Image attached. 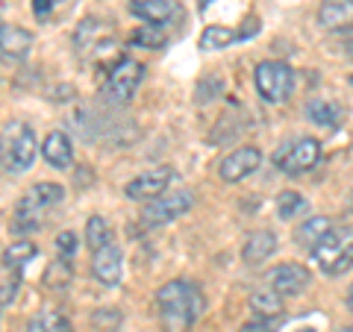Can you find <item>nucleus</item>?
<instances>
[{
	"label": "nucleus",
	"instance_id": "32",
	"mask_svg": "<svg viewBox=\"0 0 353 332\" xmlns=\"http://www.w3.org/2000/svg\"><path fill=\"white\" fill-rule=\"evenodd\" d=\"M18 280H21V273H12V280H9L3 289H0V306H9L15 300V294H18Z\"/></svg>",
	"mask_w": 353,
	"mask_h": 332
},
{
	"label": "nucleus",
	"instance_id": "39",
	"mask_svg": "<svg viewBox=\"0 0 353 332\" xmlns=\"http://www.w3.org/2000/svg\"><path fill=\"white\" fill-rule=\"evenodd\" d=\"M0 30H3V24H0Z\"/></svg>",
	"mask_w": 353,
	"mask_h": 332
},
{
	"label": "nucleus",
	"instance_id": "31",
	"mask_svg": "<svg viewBox=\"0 0 353 332\" xmlns=\"http://www.w3.org/2000/svg\"><path fill=\"white\" fill-rule=\"evenodd\" d=\"M74 247H77V236H74V232H62V236L57 238V250H59L62 259H68L74 253Z\"/></svg>",
	"mask_w": 353,
	"mask_h": 332
},
{
	"label": "nucleus",
	"instance_id": "17",
	"mask_svg": "<svg viewBox=\"0 0 353 332\" xmlns=\"http://www.w3.org/2000/svg\"><path fill=\"white\" fill-rule=\"evenodd\" d=\"M318 24L324 30L353 27V0H324L318 9Z\"/></svg>",
	"mask_w": 353,
	"mask_h": 332
},
{
	"label": "nucleus",
	"instance_id": "22",
	"mask_svg": "<svg viewBox=\"0 0 353 332\" xmlns=\"http://www.w3.org/2000/svg\"><path fill=\"white\" fill-rule=\"evenodd\" d=\"M36 256H39V247L32 245V241H15L12 247L3 250V264H6V268L12 271V273H21Z\"/></svg>",
	"mask_w": 353,
	"mask_h": 332
},
{
	"label": "nucleus",
	"instance_id": "16",
	"mask_svg": "<svg viewBox=\"0 0 353 332\" xmlns=\"http://www.w3.org/2000/svg\"><path fill=\"white\" fill-rule=\"evenodd\" d=\"M274 253H277V236L268 229H259V232H250L248 236L245 247H241V259H245V264H250V268H256L265 259H271Z\"/></svg>",
	"mask_w": 353,
	"mask_h": 332
},
{
	"label": "nucleus",
	"instance_id": "27",
	"mask_svg": "<svg viewBox=\"0 0 353 332\" xmlns=\"http://www.w3.org/2000/svg\"><path fill=\"white\" fill-rule=\"evenodd\" d=\"M121 324H124V315H121V309H115V306H103L92 315V326L101 332H118Z\"/></svg>",
	"mask_w": 353,
	"mask_h": 332
},
{
	"label": "nucleus",
	"instance_id": "7",
	"mask_svg": "<svg viewBox=\"0 0 353 332\" xmlns=\"http://www.w3.org/2000/svg\"><path fill=\"white\" fill-rule=\"evenodd\" d=\"M274 162H277V168L283 174L289 176H301L306 171H312L318 162H321V141L318 138H297V141H289V145H283L277 150V156H274Z\"/></svg>",
	"mask_w": 353,
	"mask_h": 332
},
{
	"label": "nucleus",
	"instance_id": "13",
	"mask_svg": "<svg viewBox=\"0 0 353 332\" xmlns=\"http://www.w3.org/2000/svg\"><path fill=\"white\" fill-rule=\"evenodd\" d=\"M121 271H124V259H121V250L115 245H106V247H101L94 253L92 273L103 289H115V285L121 282Z\"/></svg>",
	"mask_w": 353,
	"mask_h": 332
},
{
	"label": "nucleus",
	"instance_id": "26",
	"mask_svg": "<svg viewBox=\"0 0 353 332\" xmlns=\"http://www.w3.org/2000/svg\"><path fill=\"white\" fill-rule=\"evenodd\" d=\"M130 44H136V48H148V50H157V48H165V32L157 24H145V27H139L130 36Z\"/></svg>",
	"mask_w": 353,
	"mask_h": 332
},
{
	"label": "nucleus",
	"instance_id": "30",
	"mask_svg": "<svg viewBox=\"0 0 353 332\" xmlns=\"http://www.w3.org/2000/svg\"><path fill=\"white\" fill-rule=\"evenodd\" d=\"M57 6H59V0H32V15L39 21H48Z\"/></svg>",
	"mask_w": 353,
	"mask_h": 332
},
{
	"label": "nucleus",
	"instance_id": "38",
	"mask_svg": "<svg viewBox=\"0 0 353 332\" xmlns=\"http://www.w3.org/2000/svg\"><path fill=\"white\" fill-rule=\"evenodd\" d=\"M350 85H353V76H350Z\"/></svg>",
	"mask_w": 353,
	"mask_h": 332
},
{
	"label": "nucleus",
	"instance_id": "15",
	"mask_svg": "<svg viewBox=\"0 0 353 332\" xmlns=\"http://www.w3.org/2000/svg\"><path fill=\"white\" fill-rule=\"evenodd\" d=\"M127 6H130V12L141 18L145 24H168V21L176 18V3L174 0H127Z\"/></svg>",
	"mask_w": 353,
	"mask_h": 332
},
{
	"label": "nucleus",
	"instance_id": "4",
	"mask_svg": "<svg viewBox=\"0 0 353 332\" xmlns=\"http://www.w3.org/2000/svg\"><path fill=\"white\" fill-rule=\"evenodd\" d=\"M315 259L321 264V271L330 276H341L353 268V224L330 229L327 236L315 245Z\"/></svg>",
	"mask_w": 353,
	"mask_h": 332
},
{
	"label": "nucleus",
	"instance_id": "18",
	"mask_svg": "<svg viewBox=\"0 0 353 332\" xmlns=\"http://www.w3.org/2000/svg\"><path fill=\"white\" fill-rule=\"evenodd\" d=\"M41 153L44 159H48L50 168H68V165L74 162V147H71V138L65 136V132H50L48 138L41 141Z\"/></svg>",
	"mask_w": 353,
	"mask_h": 332
},
{
	"label": "nucleus",
	"instance_id": "37",
	"mask_svg": "<svg viewBox=\"0 0 353 332\" xmlns=\"http://www.w3.org/2000/svg\"><path fill=\"white\" fill-rule=\"evenodd\" d=\"M297 332H318V329H297Z\"/></svg>",
	"mask_w": 353,
	"mask_h": 332
},
{
	"label": "nucleus",
	"instance_id": "35",
	"mask_svg": "<svg viewBox=\"0 0 353 332\" xmlns=\"http://www.w3.org/2000/svg\"><path fill=\"white\" fill-rule=\"evenodd\" d=\"M347 309L353 312V285H350V291H347Z\"/></svg>",
	"mask_w": 353,
	"mask_h": 332
},
{
	"label": "nucleus",
	"instance_id": "23",
	"mask_svg": "<svg viewBox=\"0 0 353 332\" xmlns=\"http://www.w3.org/2000/svg\"><path fill=\"white\" fill-rule=\"evenodd\" d=\"M106 245H112V229H109V224L101 215H92L85 224V247L92 253H97Z\"/></svg>",
	"mask_w": 353,
	"mask_h": 332
},
{
	"label": "nucleus",
	"instance_id": "11",
	"mask_svg": "<svg viewBox=\"0 0 353 332\" xmlns=\"http://www.w3.org/2000/svg\"><path fill=\"white\" fill-rule=\"evenodd\" d=\"M309 280H312V276H309V271L303 264L285 262V264H277V268L268 273V289L277 291L280 297H297L301 291H306Z\"/></svg>",
	"mask_w": 353,
	"mask_h": 332
},
{
	"label": "nucleus",
	"instance_id": "36",
	"mask_svg": "<svg viewBox=\"0 0 353 332\" xmlns=\"http://www.w3.org/2000/svg\"><path fill=\"white\" fill-rule=\"evenodd\" d=\"M339 332H353V326H345V329H339Z\"/></svg>",
	"mask_w": 353,
	"mask_h": 332
},
{
	"label": "nucleus",
	"instance_id": "6",
	"mask_svg": "<svg viewBox=\"0 0 353 332\" xmlns=\"http://www.w3.org/2000/svg\"><path fill=\"white\" fill-rule=\"evenodd\" d=\"M145 76V65L130 59V56H121L112 68H109V76H106V85H103V97L112 103H130L136 88Z\"/></svg>",
	"mask_w": 353,
	"mask_h": 332
},
{
	"label": "nucleus",
	"instance_id": "25",
	"mask_svg": "<svg viewBox=\"0 0 353 332\" xmlns=\"http://www.w3.org/2000/svg\"><path fill=\"white\" fill-rule=\"evenodd\" d=\"M27 332H74V326H71L68 318H62L57 312H44V315L30 320Z\"/></svg>",
	"mask_w": 353,
	"mask_h": 332
},
{
	"label": "nucleus",
	"instance_id": "9",
	"mask_svg": "<svg viewBox=\"0 0 353 332\" xmlns=\"http://www.w3.org/2000/svg\"><path fill=\"white\" fill-rule=\"evenodd\" d=\"M74 44L80 56H106L115 48L112 39H106V24L101 18H85L74 32Z\"/></svg>",
	"mask_w": 353,
	"mask_h": 332
},
{
	"label": "nucleus",
	"instance_id": "1",
	"mask_svg": "<svg viewBox=\"0 0 353 332\" xmlns=\"http://www.w3.org/2000/svg\"><path fill=\"white\" fill-rule=\"evenodd\" d=\"M203 309V291L189 280H174L157 291V312L165 332H189Z\"/></svg>",
	"mask_w": 353,
	"mask_h": 332
},
{
	"label": "nucleus",
	"instance_id": "5",
	"mask_svg": "<svg viewBox=\"0 0 353 332\" xmlns=\"http://www.w3.org/2000/svg\"><path fill=\"white\" fill-rule=\"evenodd\" d=\"M253 80H256V92L262 94V101L268 103L289 101L294 92V71L285 62H259Z\"/></svg>",
	"mask_w": 353,
	"mask_h": 332
},
{
	"label": "nucleus",
	"instance_id": "10",
	"mask_svg": "<svg viewBox=\"0 0 353 332\" xmlns=\"http://www.w3.org/2000/svg\"><path fill=\"white\" fill-rule=\"evenodd\" d=\"M171 180H174V168H171V165H159V168L145 171V174H139L136 180H130L127 188H124V194L130 197V200L145 203V200L159 197L165 188L171 185Z\"/></svg>",
	"mask_w": 353,
	"mask_h": 332
},
{
	"label": "nucleus",
	"instance_id": "28",
	"mask_svg": "<svg viewBox=\"0 0 353 332\" xmlns=\"http://www.w3.org/2000/svg\"><path fill=\"white\" fill-rule=\"evenodd\" d=\"M306 212V200H303V194H297V191H283L277 197V215L283 220H292L294 215H301Z\"/></svg>",
	"mask_w": 353,
	"mask_h": 332
},
{
	"label": "nucleus",
	"instance_id": "2",
	"mask_svg": "<svg viewBox=\"0 0 353 332\" xmlns=\"http://www.w3.org/2000/svg\"><path fill=\"white\" fill-rule=\"evenodd\" d=\"M36 129L27 121H9L0 129V165L9 174H24L36 162Z\"/></svg>",
	"mask_w": 353,
	"mask_h": 332
},
{
	"label": "nucleus",
	"instance_id": "19",
	"mask_svg": "<svg viewBox=\"0 0 353 332\" xmlns=\"http://www.w3.org/2000/svg\"><path fill=\"white\" fill-rule=\"evenodd\" d=\"M306 118L324 129H336L341 124V109L336 103L324 101V97H312V101L306 103Z\"/></svg>",
	"mask_w": 353,
	"mask_h": 332
},
{
	"label": "nucleus",
	"instance_id": "34",
	"mask_svg": "<svg viewBox=\"0 0 353 332\" xmlns=\"http://www.w3.org/2000/svg\"><path fill=\"white\" fill-rule=\"evenodd\" d=\"M209 3H212V0H197V9H201V12H206Z\"/></svg>",
	"mask_w": 353,
	"mask_h": 332
},
{
	"label": "nucleus",
	"instance_id": "33",
	"mask_svg": "<svg viewBox=\"0 0 353 332\" xmlns=\"http://www.w3.org/2000/svg\"><path fill=\"white\" fill-rule=\"evenodd\" d=\"M239 332H274V326H271V320L253 318V320H248V324H245V326H241Z\"/></svg>",
	"mask_w": 353,
	"mask_h": 332
},
{
	"label": "nucleus",
	"instance_id": "20",
	"mask_svg": "<svg viewBox=\"0 0 353 332\" xmlns=\"http://www.w3.org/2000/svg\"><path fill=\"white\" fill-rule=\"evenodd\" d=\"M333 229V220L324 218V215H315V218H309L306 224H301V229L294 232V241L301 247H309V250H315V245L321 241L327 232Z\"/></svg>",
	"mask_w": 353,
	"mask_h": 332
},
{
	"label": "nucleus",
	"instance_id": "29",
	"mask_svg": "<svg viewBox=\"0 0 353 332\" xmlns=\"http://www.w3.org/2000/svg\"><path fill=\"white\" fill-rule=\"evenodd\" d=\"M44 282L50 285V289H65V285L71 282V268H68V259H57L48 268V273H44Z\"/></svg>",
	"mask_w": 353,
	"mask_h": 332
},
{
	"label": "nucleus",
	"instance_id": "14",
	"mask_svg": "<svg viewBox=\"0 0 353 332\" xmlns=\"http://www.w3.org/2000/svg\"><path fill=\"white\" fill-rule=\"evenodd\" d=\"M32 44H36V39H32V32L24 27L12 24V27L0 30V56L6 62H24L30 56Z\"/></svg>",
	"mask_w": 353,
	"mask_h": 332
},
{
	"label": "nucleus",
	"instance_id": "12",
	"mask_svg": "<svg viewBox=\"0 0 353 332\" xmlns=\"http://www.w3.org/2000/svg\"><path fill=\"white\" fill-rule=\"evenodd\" d=\"M262 165V153L259 147H239L233 150L230 156H224V162H221V180L224 183H241L245 176H250L253 171H256Z\"/></svg>",
	"mask_w": 353,
	"mask_h": 332
},
{
	"label": "nucleus",
	"instance_id": "3",
	"mask_svg": "<svg viewBox=\"0 0 353 332\" xmlns=\"http://www.w3.org/2000/svg\"><path fill=\"white\" fill-rule=\"evenodd\" d=\"M62 185L57 183H39L32 185L30 191L18 200V209H15V229L18 232H32L44 224V215L50 212L53 206L62 203Z\"/></svg>",
	"mask_w": 353,
	"mask_h": 332
},
{
	"label": "nucleus",
	"instance_id": "8",
	"mask_svg": "<svg viewBox=\"0 0 353 332\" xmlns=\"http://www.w3.org/2000/svg\"><path fill=\"white\" fill-rule=\"evenodd\" d=\"M192 206H194V194L185 191V188L171 191V194H159L145 206V212H141V224L145 227H162V224H168V220L185 215Z\"/></svg>",
	"mask_w": 353,
	"mask_h": 332
},
{
	"label": "nucleus",
	"instance_id": "24",
	"mask_svg": "<svg viewBox=\"0 0 353 332\" xmlns=\"http://www.w3.org/2000/svg\"><path fill=\"white\" fill-rule=\"evenodd\" d=\"M239 41V32L230 30V27H206L201 32V48L203 50H221V48H230V44Z\"/></svg>",
	"mask_w": 353,
	"mask_h": 332
},
{
	"label": "nucleus",
	"instance_id": "21",
	"mask_svg": "<svg viewBox=\"0 0 353 332\" xmlns=\"http://www.w3.org/2000/svg\"><path fill=\"white\" fill-rule=\"evenodd\" d=\"M250 309L253 315L262 318V320H271V318H280L283 315V297L271 289H262V291H253L250 294Z\"/></svg>",
	"mask_w": 353,
	"mask_h": 332
}]
</instances>
